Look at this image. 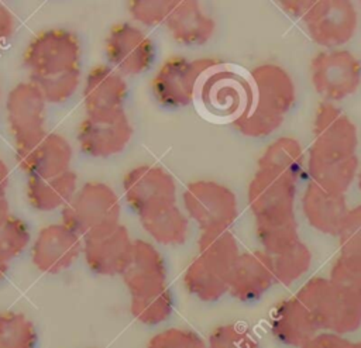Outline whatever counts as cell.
<instances>
[{
  "mask_svg": "<svg viewBox=\"0 0 361 348\" xmlns=\"http://www.w3.org/2000/svg\"><path fill=\"white\" fill-rule=\"evenodd\" d=\"M197 256L226 275H230V271L240 255L237 240L228 228L202 231L197 240Z\"/></svg>",
  "mask_w": 361,
  "mask_h": 348,
  "instance_id": "cell-29",
  "label": "cell"
},
{
  "mask_svg": "<svg viewBox=\"0 0 361 348\" xmlns=\"http://www.w3.org/2000/svg\"><path fill=\"white\" fill-rule=\"evenodd\" d=\"M78 190V175L69 169L49 178L28 176L27 199L38 211H52L65 207Z\"/></svg>",
  "mask_w": 361,
  "mask_h": 348,
  "instance_id": "cell-26",
  "label": "cell"
},
{
  "mask_svg": "<svg viewBox=\"0 0 361 348\" xmlns=\"http://www.w3.org/2000/svg\"><path fill=\"white\" fill-rule=\"evenodd\" d=\"M275 283L271 255L264 251L240 254L228 275V293L240 302L258 300Z\"/></svg>",
  "mask_w": 361,
  "mask_h": 348,
  "instance_id": "cell-18",
  "label": "cell"
},
{
  "mask_svg": "<svg viewBox=\"0 0 361 348\" xmlns=\"http://www.w3.org/2000/svg\"><path fill=\"white\" fill-rule=\"evenodd\" d=\"M219 62L214 58H169L152 77L151 87L155 99L165 107L189 106L195 101L200 77Z\"/></svg>",
  "mask_w": 361,
  "mask_h": 348,
  "instance_id": "cell-7",
  "label": "cell"
},
{
  "mask_svg": "<svg viewBox=\"0 0 361 348\" xmlns=\"http://www.w3.org/2000/svg\"><path fill=\"white\" fill-rule=\"evenodd\" d=\"M358 187H360V190H361V173H360V178H358Z\"/></svg>",
  "mask_w": 361,
  "mask_h": 348,
  "instance_id": "cell-48",
  "label": "cell"
},
{
  "mask_svg": "<svg viewBox=\"0 0 361 348\" xmlns=\"http://www.w3.org/2000/svg\"><path fill=\"white\" fill-rule=\"evenodd\" d=\"M123 190L127 204L137 216L176 203L173 176L157 165H140L128 170L123 179Z\"/></svg>",
  "mask_w": 361,
  "mask_h": 348,
  "instance_id": "cell-13",
  "label": "cell"
},
{
  "mask_svg": "<svg viewBox=\"0 0 361 348\" xmlns=\"http://www.w3.org/2000/svg\"><path fill=\"white\" fill-rule=\"evenodd\" d=\"M319 330L347 334L361 327V306L345 297L329 278L309 279L295 294Z\"/></svg>",
  "mask_w": 361,
  "mask_h": 348,
  "instance_id": "cell-5",
  "label": "cell"
},
{
  "mask_svg": "<svg viewBox=\"0 0 361 348\" xmlns=\"http://www.w3.org/2000/svg\"><path fill=\"white\" fill-rule=\"evenodd\" d=\"M7 271H8V263H6V262H3V261L0 259V280L6 276Z\"/></svg>",
  "mask_w": 361,
  "mask_h": 348,
  "instance_id": "cell-46",
  "label": "cell"
},
{
  "mask_svg": "<svg viewBox=\"0 0 361 348\" xmlns=\"http://www.w3.org/2000/svg\"><path fill=\"white\" fill-rule=\"evenodd\" d=\"M0 94H1V90H0Z\"/></svg>",
  "mask_w": 361,
  "mask_h": 348,
  "instance_id": "cell-49",
  "label": "cell"
},
{
  "mask_svg": "<svg viewBox=\"0 0 361 348\" xmlns=\"http://www.w3.org/2000/svg\"><path fill=\"white\" fill-rule=\"evenodd\" d=\"M10 206H8V200L7 196L0 197V227L10 218Z\"/></svg>",
  "mask_w": 361,
  "mask_h": 348,
  "instance_id": "cell-45",
  "label": "cell"
},
{
  "mask_svg": "<svg viewBox=\"0 0 361 348\" xmlns=\"http://www.w3.org/2000/svg\"><path fill=\"white\" fill-rule=\"evenodd\" d=\"M305 155L300 144L290 137L274 141L258 159V169H269L298 180L303 172Z\"/></svg>",
  "mask_w": 361,
  "mask_h": 348,
  "instance_id": "cell-30",
  "label": "cell"
},
{
  "mask_svg": "<svg viewBox=\"0 0 361 348\" xmlns=\"http://www.w3.org/2000/svg\"><path fill=\"white\" fill-rule=\"evenodd\" d=\"M281 8L292 17H303L313 1H278Z\"/></svg>",
  "mask_w": 361,
  "mask_h": 348,
  "instance_id": "cell-43",
  "label": "cell"
},
{
  "mask_svg": "<svg viewBox=\"0 0 361 348\" xmlns=\"http://www.w3.org/2000/svg\"><path fill=\"white\" fill-rule=\"evenodd\" d=\"M252 94L250 70L220 61L200 77L195 100L210 118L234 124L248 111Z\"/></svg>",
  "mask_w": 361,
  "mask_h": 348,
  "instance_id": "cell-3",
  "label": "cell"
},
{
  "mask_svg": "<svg viewBox=\"0 0 361 348\" xmlns=\"http://www.w3.org/2000/svg\"><path fill=\"white\" fill-rule=\"evenodd\" d=\"M357 169V155L331 154L312 147L309 149L307 175L310 182H314L326 190L344 194L353 183Z\"/></svg>",
  "mask_w": 361,
  "mask_h": 348,
  "instance_id": "cell-24",
  "label": "cell"
},
{
  "mask_svg": "<svg viewBox=\"0 0 361 348\" xmlns=\"http://www.w3.org/2000/svg\"><path fill=\"white\" fill-rule=\"evenodd\" d=\"M329 280L345 297L361 306V266L338 256L331 266Z\"/></svg>",
  "mask_w": 361,
  "mask_h": 348,
  "instance_id": "cell-37",
  "label": "cell"
},
{
  "mask_svg": "<svg viewBox=\"0 0 361 348\" xmlns=\"http://www.w3.org/2000/svg\"><path fill=\"white\" fill-rule=\"evenodd\" d=\"M310 38L324 48H337L348 42L358 24L354 4L347 0L313 1L302 17Z\"/></svg>",
  "mask_w": 361,
  "mask_h": 348,
  "instance_id": "cell-12",
  "label": "cell"
},
{
  "mask_svg": "<svg viewBox=\"0 0 361 348\" xmlns=\"http://www.w3.org/2000/svg\"><path fill=\"white\" fill-rule=\"evenodd\" d=\"M147 348H207L204 340L192 330L168 328L155 334Z\"/></svg>",
  "mask_w": 361,
  "mask_h": 348,
  "instance_id": "cell-40",
  "label": "cell"
},
{
  "mask_svg": "<svg viewBox=\"0 0 361 348\" xmlns=\"http://www.w3.org/2000/svg\"><path fill=\"white\" fill-rule=\"evenodd\" d=\"M145 232L158 244L180 245L186 241L189 220L175 204H168L138 216Z\"/></svg>",
  "mask_w": 361,
  "mask_h": 348,
  "instance_id": "cell-27",
  "label": "cell"
},
{
  "mask_svg": "<svg viewBox=\"0 0 361 348\" xmlns=\"http://www.w3.org/2000/svg\"><path fill=\"white\" fill-rule=\"evenodd\" d=\"M35 327L23 313H0V348H35Z\"/></svg>",
  "mask_w": 361,
  "mask_h": 348,
  "instance_id": "cell-33",
  "label": "cell"
},
{
  "mask_svg": "<svg viewBox=\"0 0 361 348\" xmlns=\"http://www.w3.org/2000/svg\"><path fill=\"white\" fill-rule=\"evenodd\" d=\"M133 137V125L124 108L86 113L78 130V142L83 154L109 158L120 154Z\"/></svg>",
  "mask_w": 361,
  "mask_h": 348,
  "instance_id": "cell-9",
  "label": "cell"
},
{
  "mask_svg": "<svg viewBox=\"0 0 361 348\" xmlns=\"http://www.w3.org/2000/svg\"><path fill=\"white\" fill-rule=\"evenodd\" d=\"M182 203L200 231L228 228L238 216L234 192L214 180L190 182L182 193Z\"/></svg>",
  "mask_w": 361,
  "mask_h": 348,
  "instance_id": "cell-8",
  "label": "cell"
},
{
  "mask_svg": "<svg viewBox=\"0 0 361 348\" xmlns=\"http://www.w3.org/2000/svg\"><path fill=\"white\" fill-rule=\"evenodd\" d=\"M16 30V18L11 11L0 3V46L7 42Z\"/></svg>",
  "mask_w": 361,
  "mask_h": 348,
  "instance_id": "cell-42",
  "label": "cell"
},
{
  "mask_svg": "<svg viewBox=\"0 0 361 348\" xmlns=\"http://www.w3.org/2000/svg\"><path fill=\"white\" fill-rule=\"evenodd\" d=\"M209 348H259L252 335L237 324L214 328L209 337Z\"/></svg>",
  "mask_w": 361,
  "mask_h": 348,
  "instance_id": "cell-39",
  "label": "cell"
},
{
  "mask_svg": "<svg viewBox=\"0 0 361 348\" xmlns=\"http://www.w3.org/2000/svg\"><path fill=\"white\" fill-rule=\"evenodd\" d=\"M254 94L248 111L234 123L245 137L261 138L274 132L295 103L290 75L278 65L262 63L250 70Z\"/></svg>",
  "mask_w": 361,
  "mask_h": 348,
  "instance_id": "cell-2",
  "label": "cell"
},
{
  "mask_svg": "<svg viewBox=\"0 0 361 348\" xmlns=\"http://www.w3.org/2000/svg\"><path fill=\"white\" fill-rule=\"evenodd\" d=\"M80 42L75 32L52 28L35 35L25 48L23 62L28 79L48 77L79 69Z\"/></svg>",
  "mask_w": 361,
  "mask_h": 348,
  "instance_id": "cell-6",
  "label": "cell"
},
{
  "mask_svg": "<svg viewBox=\"0 0 361 348\" xmlns=\"http://www.w3.org/2000/svg\"><path fill=\"white\" fill-rule=\"evenodd\" d=\"M28 80L35 85L47 103L59 104L76 92L80 83V68L48 77H31Z\"/></svg>",
  "mask_w": 361,
  "mask_h": 348,
  "instance_id": "cell-34",
  "label": "cell"
},
{
  "mask_svg": "<svg viewBox=\"0 0 361 348\" xmlns=\"http://www.w3.org/2000/svg\"><path fill=\"white\" fill-rule=\"evenodd\" d=\"M354 348H361V341L357 342V344H354Z\"/></svg>",
  "mask_w": 361,
  "mask_h": 348,
  "instance_id": "cell-47",
  "label": "cell"
},
{
  "mask_svg": "<svg viewBox=\"0 0 361 348\" xmlns=\"http://www.w3.org/2000/svg\"><path fill=\"white\" fill-rule=\"evenodd\" d=\"M314 90L327 101H337L353 94L361 83V63L345 49L317 54L310 63Z\"/></svg>",
  "mask_w": 361,
  "mask_h": 348,
  "instance_id": "cell-10",
  "label": "cell"
},
{
  "mask_svg": "<svg viewBox=\"0 0 361 348\" xmlns=\"http://www.w3.org/2000/svg\"><path fill=\"white\" fill-rule=\"evenodd\" d=\"M357 144V128L353 121L334 104L322 103L314 117L312 148L340 155H355Z\"/></svg>",
  "mask_w": 361,
  "mask_h": 348,
  "instance_id": "cell-19",
  "label": "cell"
},
{
  "mask_svg": "<svg viewBox=\"0 0 361 348\" xmlns=\"http://www.w3.org/2000/svg\"><path fill=\"white\" fill-rule=\"evenodd\" d=\"M269 325L281 344L296 348H302L319 331L313 317L296 296L275 306Z\"/></svg>",
  "mask_w": 361,
  "mask_h": 348,
  "instance_id": "cell-23",
  "label": "cell"
},
{
  "mask_svg": "<svg viewBox=\"0 0 361 348\" xmlns=\"http://www.w3.org/2000/svg\"><path fill=\"white\" fill-rule=\"evenodd\" d=\"M73 149L69 141L58 134L48 132L35 142L16 148V161L28 176L49 178L71 169Z\"/></svg>",
  "mask_w": 361,
  "mask_h": 348,
  "instance_id": "cell-17",
  "label": "cell"
},
{
  "mask_svg": "<svg viewBox=\"0 0 361 348\" xmlns=\"http://www.w3.org/2000/svg\"><path fill=\"white\" fill-rule=\"evenodd\" d=\"M127 83L121 73L110 65H97L86 76L83 104L86 113L111 111L123 108L127 97Z\"/></svg>",
  "mask_w": 361,
  "mask_h": 348,
  "instance_id": "cell-22",
  "label": "cell"
},
{
  "mask_svg": "<svg viewBox=\"0 0 361 348\" xmlns=\"http://www.w3.org/2000/svg\"><path fill=\"white\" fill-rule=\"evenodd\" d=\"M61 214L62 223L83 240L120 224L121 206L111 186L90 180L78 187Z\"/></svg>",
  "mask_w": 361,
  "mask_h": 348,
  "instance_id": "cell-4",
  "label": "cell"
},
{
  "mask_svg": "<svg viewBox=\"0 0 361 348\" xmlns=\"http://www.w3.org/2000/svg\"><path fill=\"white\" fill-rule=\"evenodd\" d=\"M45 107L44 96L30 80L11 87L6 99V120L16 148L27 147L47 134Z\"/></svg>",
  "mask_w": 361,
  "mask_h": 348,
  "instance_id": "cell-11",
  "label": "cell"
},
{
  "mask_svg": "<svg viewBox=\"0 0 361 348\" xmlns=\"http://www.w3.org/2000/svg\"><path fill=\"white\" fill-rule=\"evenodd\" d=\"M133 242L123 224L90 234L83 238L85 261L96 275H121L130 261Z\"/></svg>",
  "mask_w": 361,
  "mask_h": 348,
  "instance_id": "cell-15",
  "label": "cell"
},
{
  "mask_svg": "<svg viewBox=\"0 0 361 348\" xmlns=\"http://www.w3.org/2000/svg\"><path fill=\"white\" fill-rule=\"evenodd\" d=\"M164 24L176 42L188 46L207 42L216 30L214 20L195 0H178Z\"/></svg>",
  "mask_w": 361,
  "mask_h": 348,
  "instance_id": "cell-25",
  "label": "cell"
},
{
  "mask_svg": "<svg viewBox=\"0 0 361 348\" xmlns=\"http://www.w3.org/2000/svg\"><path fill=\"white\" fill-rule=\"evenodd\" d=\"M110 66L121 75H140L149 69L155 58L152 39L131 23L114 24L106 38Z\"/></svg>",
  "mask_w": 361,
  "mask_h": 348,
  "instance_id": "cell-14",
  "label": "cell"
},
{
  "mask_svg": "<svg viewBox=\"0 0 361 348\" xmlns=\"http://www.w3.org/2000/svg\"><path fill=\"white\" fill-rule=\"evenodd\" d=\"M173 309L172 293L168 286L149 293L131 296L130 311L140 323L155 325L166 320Z\"/></svg>",
  "mask_w": 361,
  "mask_h": 348,
  "instance_id": "cell-31",
  "label": "cell"
},
{
  "mask_svg": "<svg viewBox=\"0 0 361 348\" xmlns=\"http://www.w3.org/2000/svg\"><path fill=\"white\" fill-rule=\"evenodd\" d=\"M130 296L166 286V266L159 251L148 241L134 240L130 261L121 273Z\"/></svg>",
  "mask_w": 361,
  "mask_h": 348,
  "instance_id": "cell-20",
  "label": "cell"
},
{
  "mask_svg": "<svg viewBox=\"0 0 361 348\" xmlns=\"http://www.w3.org/2000/svg\"><path fill=\"white\" fill-rule=\"evenodd\" d=\"M340 256L361 266V206L348 210L338 234Z\"/></svg>",
  "mask_w": 361,
  "mask_h": 348,
  "instance_id": "cell-35",
  "label": "cell"
},
{
  "mask_svg": "<svg viewBox=\"0 0 361 348\" xmlns=\"http://www.w3.org/2000/svg\"><path fill=\"white\" fill-rule=\"evenodd\" d=\"M295 193L296 180L269 169H258L248 185L257 237L268 255H276L299 241Z\"/></svg>",
  "mask_w": 361,
  "mask_h": 348,
  "instance_id": "cell-1",
  "label": "cell"
},
{
  "mask_svg": "<svg viewBox=\"0 0 361 348\" xmlns=\"http://www.w3.org/2000/svg\"><path fill=\"white\" fill-rule=\"evenodd\" d=\"M302 348H354V342L336 333H320L307 341Z\"/></svg>",
  "mask_w": 361,
  "mask_h": 348,
  "instance_id": "cell-41",
  "label": "cell"
},
{
  "mask_svg": "<svg viewBox=\"0 0 361 348\" xmlns=\"http://www.w3.org/2000/svg\"><path fill=\"white\" fill-rule=\"evenodd\" d=\"M302 210L313 228L323 234L338 235L350 209L343 193H334L309 182L302 196Z\"/></svg>",
  "mask_w": 361,
  "mask_h": 348,
  "instance_id": "cell-21",
  "label": "cell"
},
{
  "mask_svg": "<svg viewBox=\"0 0 361 348\" xmlns=\"http://www.w3.org/2000/svg\"><path fill=\"white\" fill-rule=\"evenodd\" d=\"M31 238L28 225L18 217H10L0 227V259L10 263L28 245Z\"/></svg>",
  "mask_w": 361,
  "mask_h": 348,
  "instance_id": "cell-36",
  "label": "cell"
},
{
  "mask_svg": "<svg viewBox=\"0 0 361 348\" xmlns=\"http://www.w3.org/2000/svg\"><path fill=\"white\" fill-rule=\"evenodd\" d=\"M189 293L202 302H216L228 292V275L196 256L183 275Z\"/></svg>",
  "mask_w": 361,
  "mask_h": 348,
  "instance_id": "cell-28",
  "label": "cell"
},
{
  "mask_svg": "<svg viewBox=\"0 0 361 348\" xmlns=\"http://www.w3.org/2000/svg\"><path fill=\"white\" fill-rule=\"evenodd\" d=\"M271 261L275 282L288 286L307 272L312 262V254L299 240L285 251L271 255Z\"/></svg>",
  "mask_w": 361,
  "mask_h": 348,
  "instance_id": "cell-32",
  "label": "cell"
},
{
  "mask_svg": "<svg viewBox=\"0 0 361 348\" xmlns=\"http://www.w3.org/2000/svg\"><path fill=\"white\" fill-rule=\"evenodd\" d=\"M82 249V237L63 223H55L42 227L37 234L31 259L38 271L55 275L72 266Z\"/></svg>",
  "mask_w": 361,
  "mask_h": 348,
  "instance_id": "cell-16",
  "label": "cell"
},
{
  "mask_svg": "<svg viewBox=\"0 0 361 348\" xmlns=\"http://www.w3.org/2000/svg\"><path fill=\"white\" fill-rule=\"evenodd\" d=\"M8 182H10V170L7 163L0 158V197H4L7 193V187H8Z\"/></svg>",
  "mask_w": 361,
  "mask_h": 348,
  "instance_id": "cell-44",
  "label": "cell"
},
{
  "mask_svg": "<svg viewBox=\"0 0 361 348\" xmlns=\"http://www.w3.org/2000/svg\"><path fill=\"white\" fill-rule=\"evenodd\" d=\"M176 4L178 0H133L128 1V11L138 24L155 27L165 23Z\"/></svg>",
  "mask_w": 361,
  "mask_h": 348,
  "instance_id": "cell-38",
  "label": "cell"
}]
</instances>
